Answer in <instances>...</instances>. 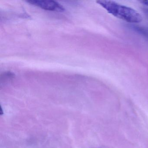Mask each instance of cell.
<instances>
[{
  "label": "cell",
  "mask_w": 148,
  "mask_h": 148,
  "mask_svg": "<svg viewBox=\"0 0 148 148\" xmlns=\"http://www.w3.org/2000/svg\"><path fill=\"white\" fill-rule=\"evenodd\" d=\"M31 5L38 7L48 11L63 12L65 9L63 6L56 1L50 0H30L27 1Z\"/></svg>",
  "instance_id": "cell-2"
},
{
  "label": "cell",
  "mask_w": 148,
  "mask_h": 148,
  "mask_svg": "<svg viewBox=\"0 0 148 148\" xmlns=\"http://www.w3.org/2000/svg\"><path fill=\"white\" fill-rule=\"evenodd\" d=\"M97 2L114 17L129 23H138L143 19L141 14L136 10L115 1L99 0Z\"/></svg>",
  "instance_id": "cell-1"
},
{
  "label": "cell",
  "mask_w": 148,
  "mask_h": 148,
  "mask_svg": "<svg viewBox=\"0 0 148 148\" xmlns=\"http://www.w3.org/2000/svg\"><path fill=\"white\" fill-rule=\"evenodd\" d=\"M140 2L143 3V5L148 7V0H147V1H140Z\"/></svg>",
  "instance_id": "cell-3"
}]
</instances>
